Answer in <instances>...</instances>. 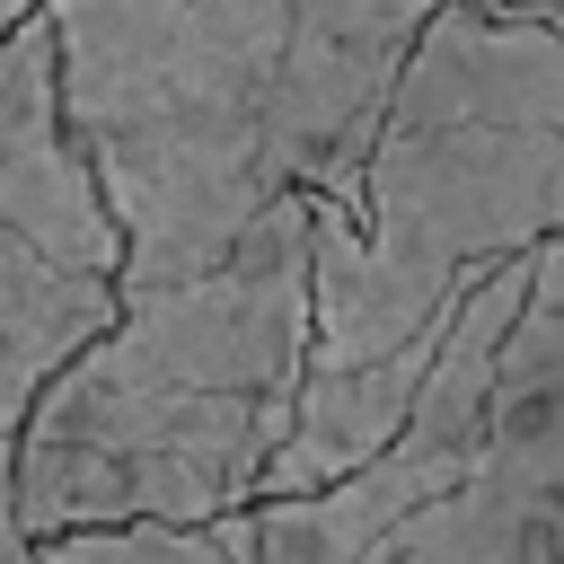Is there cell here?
Masks as SVG:
<instances>
[{
    "instance_id": "cell-1",
    "label": "cell",
    "mask_w": 564,
    "mask_h": 564,
    "mask_svg": "<svg viewBox=\"0 0 564 564\" xmlns=\"http://www.w3.org/2000/svg\"><path fill=\"white\" fill-rule=\"evenodd\" d=\"M62 123L123 238L115 291L194 282L273 203H361L432 0H35Z\"/></svg>"
},
{
    "instance_id": "cell-2",
    "label": "cell",
    "mask_w": 564,
    "mask_h": 564,
    "mask_svg": "<svg viewBox=\"0 0 564 564\" xmlns=\"http://www.w3.org/2000/svg\"><path fill=\"white\" fill-rule=\"evenodd\" d=\"M308 370V194L273 203L194 282L123 291L9 432L26 538L229 520L264 494Z\"/></svg>"
},
{
    "instance_id": "cell-3",
    "label": "cell",
    "mask_w": 564,
    "mask_h": 564,
    "mask_svg": "<svg viewBox=\"0 0 564 564\" xmlns=\"http://www.w3.org/2000/svg\"><path fill=\"white\" fill-rule=\"evenodd\" d=\"M546 238H564V26L432 0L361 203H308V370L432 361L458 300Z\"/></svg>"
},
{
    "instance_id": "cell-4",
    "label": "cell",
    "mask_w": 564,
    "mask_h": 564,
    "mask_svg": "<svg viewBox=\"0 0 564 564\" xmlns=\"http://www.w3.org/2000/svg\"><path fill=\"white\" fill-rule=\"evenodd\" d=\"M115 273L123 238L62 123L53 35L26 9L0 26V432H18L35 388L115 317Z\"/></svg>"
},
{
    "instance_id": "cell-5",
    "label": "cell",
    "mask_w": 564,
    "mask_h": 564,
    "mask_svg": "<svg viewBox=\"0 0 564 564\" xmlns=\"http://www.w3.org/2000/svg\"><path fill=\"white\" fill-rule=\"evenodd\" d=\"M361 564H564V238L529 264L467 476L405 511Z\"/></svg>"
},
{
    "instance_id": "cell-6",
    "label": "cell",
    "mask_w": 564,
    "mask_h": 564,
    "mask_svg": "<svg viewBox=\"0 0 564 564\" xmlns=\"http://www.w3.org/2000/svg\"><path fill=\"white\" fill-rule=\"evenodd\" d=\"M35 555L44 564H247V511L194 520V529H167V520L62 529V538H35Z\"/></svg>"
},
{
    "instance_id": "cell-7",
    "label": "cell",
    "mask_w": 564,
    "mask_h": 564,
    "mask_svg": "<svg viewBox=\"0 0 564 564\" xmlns=\"http://www.w3.org/2000/svg\"><path fill=\"white\" fill-rule=\"evenodd\" d=\"M0 564H44L35 538L18 529V494H9V432H0Z\"/></svg>"
},
{
    "instance_id": "cell-8",
    "label": "cell",
    "mask_w": 564,
    "mask_h": 564,
    "mask_svg": "<svg viewBox=\"0 0 564 564\" xmlns=\"http://www.w3.org/2000/svg\"><path fill=\"white\" fill-rule=\"evenodd\" d=\"M467 9H502V18H546V26L564 18V0H467Z\"/></svg>"
},
{
    "instance_id": "cell-9",
    "label": "cell",
    "mask_w": 564,
    "mask_h": 564,
    "mask_svg": "<svg viewBox=\"0 0 564 564\" xmlns=\"http://www.w3.org/2000/svg\"><path fill=\"white\" fill-rule=\"evenodd\" d=\"M26 9H35V0H0V26H18V18H26Z\"/></svg>"
}]
</instances>
